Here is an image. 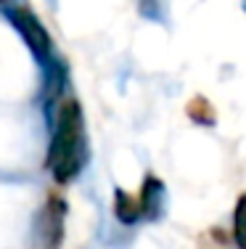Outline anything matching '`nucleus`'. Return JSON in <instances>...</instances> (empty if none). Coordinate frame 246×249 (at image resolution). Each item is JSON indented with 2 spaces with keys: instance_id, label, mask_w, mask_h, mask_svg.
I'll use <instances>...</instances> for the list:
<instances>
[{
  "instance_id": "1",
  "label": "nucleus",
  "mask_w": 246,
  "mask_h": 249,
  "mask_svg": "<svg viewBox=\"0 0 246 249\" xmlns=\"http://www.w3.org/2000/svg\"><path fill=\"white\" fill-rule=\"evenodd\" d=\"M87 162V146H85V124L77 101H66L56 114L53 124V141L48 149V170L53 173L58 183H69L80 175V170Z\"/></svg>"
},
{
  "instance_id": "2",
  "label": "nucleus",
  "mask_w": 246,
  "mask_h": 249,
  "mask_svg": "<svg viewBox=\"0 0 246 249\" xmlns=\"http://www.w3.org/2000/svg\"><path fill=\"white\" fill-rule=\"evenodd\" d=\"M5 16H8V21L16 27V32L24 37L27 48L34 53V58H37V61H48L50 58V35H48V29L40 24L37 16L29 8H21V5H11V8L5 11Z\"/></svg>"
},
{
  "instance_id": "7",
  "label": "nucleus",
  "mask_w": 246,
  "mask_h": 249,
  "mask_svg": "<svg viewBox=\"0 0 246 249\" xmlns=\"http://www.w3.org/2000/svg\"><path fill=\"white\" fill-rule=\"evenodd\" d=\"M0 3H3V0H0Z\"/></svg>"
},
{
  "instance_id": "3",
  "label": "nucleus",
  "mask_w": 246,
  "mask_h": 249,
  "mask_svg": "<svg viewBox=\"0 0 246 249\" xmlns=\"http://www.w3.org/2000/svg\"><path fill=\"white\" fill-rule=\"evenodd\" d=\"M64 215H66V204L61 199H50L45 207L43 217H40V228H43L45 244L48 247H58L64 236Z\"/></svg>"
},
{
  "instance_id": "6",
  "label": "nucleus",
  "mask_w": 246,
  "mask_h": 249,
  "mask_svg": "<svg viewBox=\"0 0 246 249\" xmlns=\"http://www.w3.org/2000/svg\"><path fill=\"white\" fill-rule=\"evenodd\" d=\"M236 241L241 249H246V196L238 201L236 210Z\"/></svg>"
},
{
  "instance_id": "5",
  "label": "nucleus",
  "mask_w": 246,
  "mask_h": 249,
  "mask_svg": "<svg viewBox=\"0 0 246 249\" xmlns=\"http://www.w3.org/2000/svg\"><path fill=\"white\" fill-rule=\"evenodd\" d=\"M114 212H116V217H119L125 225H130V223H135L140 217V204L130 196V194H125L122 188H116V194H114Z\"/></svg>"
},
{
  "instance_id": "4",
  "label": "nucleus",
  "mask_w": 246,
  "mask_h": 249,
  "mask_svg": "<svg viewBox=\"0 0 246 249\" xmlns=\"http://www.w3.org/2000/svg\"><path fill=\"white\" fill-rule=\"evenodd\" d=\"M140 215H148V217H156L162 212V204H164V186L162 180L156 178H146L143 183V194H140Z\"/></svg>"
}]
</instances>
